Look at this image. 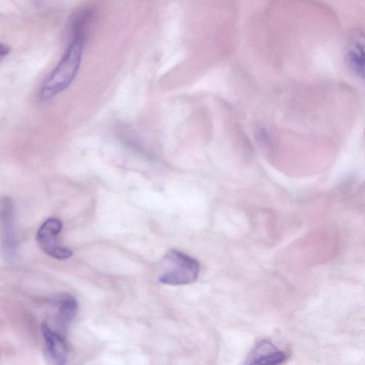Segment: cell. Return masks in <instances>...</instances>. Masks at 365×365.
<instances>
[{
	"label": "cell",
	"mask_w": 365,
	"mask_h": 365,
	"mask_svg": "<svg viewBox=\"0 0 365 365\" xmlns=\"http://www.w3.org/2000/svg\"><path fill=\"white\" fill-rule=\"evenodd\" d=\"M255 354L247 365H281L286 360L284 352L276 349L272 344L264 341L260 344Z\"/></svg>",
	"instance_id": "cell-8"
},
{
	"label": "cell",
	"mask_w": 365,
	"mask_h": 365,
	"mask_svg": "<svg viewBox=\"0 0 365 365\" xmlns=\"http://www.w3.org/2000/svg\"><path fill=\"white\" fill-rule=\"evenodd\" d=\"M41 333L50 358L55 365H66L68 348L64 335L41 324Z\"/></svg>",
	"instance_id": "cell-5"
},
{
	"label": "cell",
	"mask_w": 365,
	"mask_h": 365,
	"mask_svg": "<svg viewBox=\"0 0 365 365\" xmlns=\"http://www.w3.org/2000/svg\"><path fill=\"white\" fill-rule=\"evenodd\" d=\"M93 17V13L88 8H81L73 12L69 21L71 37L76 36L86 37Z\"/></svg>",
	"instance_id": "cell-9"
},
{
	"label": "cell",
	"mask_w": 365,
	"mask_h": 365,
	"mask_svg": "<svg viewBox=\"0 0 365 365\" xmlns=\"http://www.w3.org/2000/svg\"><path fill=\"white\" fill-rule=\"evenodd\" d=\"M10 52V48L9 46L1 43L0 46V56L1 58H4L8 55V53Z\"/></svg>",
	"instance_id": "cell-10"
},
{
	"label": "cell",
	"mask_w": 365,
	"mask_h": 365,
	"mask_svg": "<svg viewBox=\"0 0 365 365\" xmlns=\"http://www.w3.org/2000/svg\"><path fill=\"white\" fill-rule=\"evenodd\" d=\"M9 198H5L1 205V229L3 243L8 255L12 256L16 250V242L14 234V209Z\"/></svg>",
	"instance_id": "cell-6"
},
{
	"label": "cell",
	"mask_w": 365,
	"mask_h": 365,
	"mask_svg": "<svg viewBox=\"0 0 365 365\" xmlns=\"http://www.w3.org/2000/svg\"><path fill=\"white\" fill-rule=\"evenodd\" d=\"M163 271L158 280L169 285H184L198 277L200 265L192 257L175 249L169 250L163 259Z\"/></svg>",
	"instance_id": "cell-2"
},
{
	"label": "cell",
	"mask_w": 365,
	"mask_h": 365,
	"mask_svg": "<svg viewBox=\"0 0 365 365\" xmlns=\"http://www.w3.org/2000/svg\"><path fill=\"white\" fill-rule=\"evenodd\" d=\"M78 309L76 299L71 295H61L57 300V324L61 334L64 335L68 325L75 318Z\"/></svg>",
	"instance_id": "cell-7"
},
{
	"label": "cell",
	"mask_w": 365,
	"mask_h": 365,
	"mask_svg": "<svg viewBox=\"0 0 365 365\" xmlns=\"http://www.w3.org/2000/svg\"><path fill=\"white\" fill-rule=\"evenodd\" d=\"M344 58L348 68L358 77L365 79V33L351 30L345 43Z\"/></svg>",
	"instance_id": "cell-4"
},
{
	"label": "cell",
	"mask_w": 365,
	"mask_h": 365,
	"mask_svg": "<svg viewBox=\"0 0 365 365\" xmlns=\"http://www.w3.org/2000/svg\"><path fill=\"white\" fill-rule=\"evenodd\" d=\"M86 38L71 37L60 60L41 84L38 93L41 101L51 100L72 83L81 66Z\"/></svg>",
	"instance_id": "cell-1"
},
{
	"label": "cell",
	"mask_w": 365,
	"mask_h": 365,
	"mask_svg": "<svg viewBox=\"0 0 365 365\" xmlns=\"http://www.w3.org/2000/svg\"><path fill=\"white\" fill-rule=\"evenodd\" d=\"M62 227L63 223L60 219L50 217L41 225L36 233V241L39 247L46 255L57 259H68L73 254L71 250L58 242L57 237Z\"/></svg>",
	"instance_id": "cell-3"
}]
</instances>
